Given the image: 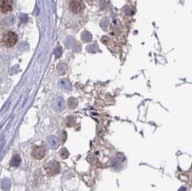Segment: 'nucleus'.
Wrapping results in <instances>:
<instances>
[{"label": "nucleus", "mask_w": 192, "mask_h": 191, "mask_svg": "<svg viewBox=\"0 0 192 191\" xmlns=\"http://www.w3.org/2000/svg\"><path fill=\"white\" fill-rule=\"evenodd\" d=\"M60 84H61V86H62L63 88H65V89H70L69 81H66V80H62V81H60Z\"/></svg>", "instance_id": "obj_12"}, {"label": "nucleus", "mask_w": 192, "mask_h": 191, "mask_svg": "<svg viewBox=\"0 0 192 191\" xmlns=\"http://www.w3.org/2000/svg\"><path fill=\"white\" fill-rule=\"evenodd\" d=\"M18 42V35L14 31L5 32L0 38V44L5 48L14 47Z\"/></svg>", "instance_id": "obj_1"}, {"label": "nucleus", "mask_w": 192, "mask_h": 191, "mask_svg": "<svg viewBox=\"0 0 192 191\" xmlns=\"http://www.w3.org/2000/svg\"><path fill=\"white\" fill-rule=\"evenodd\" d=\"M73 124H74V119L70 117V118H68V119L66 120V125H67L68 127H71Z\"/></svg>", "instance_id": "obj_13"}, {"label": "nucleus", "mask_w": 192, "mask_h": 191, "mask_svg": "<svg viewBox=\"0 0 192 191\" xmlns=\"http://www.w3.org/2000/svg\"><path fill=\"white\" fill-rule=\"evenodd\" d=\"M180 191H185V189H183V188H182V189H181V190L180 189Z\"/></svg>", "instance_id": "obj_14"}, {"label": "nucleus", "mask_w": 192, "mask_h": 191, "mask_svg": "<svg viewBox=\"0 0 192 191\" xmlns=\"http://www.w3.org/2000/svg\"><path fill=\"white\" fill-rule=\"evenodd\" d=\"M64 106L65 105L63 99H62L61 97L58 96V97L55 99V101H54V108H55L56 110H58V111H61V110H63Z\"/></svg>", "instance_id": "obj_7"}, {"label": "nucleus", "mask_w": 192, "mask_h": 191, "mask_svg": "<svg viewBox=\"0 0 192 191\" xmlns=\"http://www.w3.org/2000/svg\"><path fill=\"white\" fill-rule=\"evenodd\" d=\"M44 169L49 175L53 176L60 172V164L57 161H51L44 165Z\"/></svg>", "instance_id": "obj_3"}, {"label": "nucleus", "mask_w": 192, "mask_h": 191, "mask_svg": "<svg viewBox=\"0 0 192 191\" xmlns=\"http://www.w3.org/2000/svg\"><path fill=\"white\" fill-rule=\"evenodd\" d=\"M13 0H0V11L3 13H9L12 10Z\"/></svg>", "instance_id": "obj_5"}, {"label": "nucleus", "mask_w": 192, "mask_h": 191, "mask_svg": "<svg viewBox=\"0 0 192 191\" xmlns=\"http://www.w3.org/2000/svg\"><path fill=\"white\" fill-rule=\"evenodd\" d=\"M68 10L75 15H81L85 8L83 0H68Z\"/></svg>", "instance_id": "obj_2"}, {"label": "nucleus", "mask_w": 192, "mask_h": 191, "mask_svg": "<svg viewBox=\"0 0 192 191\" xmlns=\"http://www.w3.org/2000/svg\"><path fill=\"white\" fill-rule=\"evenodd\" d=\"M68 105H69L70 108H75V106L77 105L76 99H75V98H70L69 101H68Z\"/></svg>", "instance_id": "obj_11"}, {"label": "nucleus", "mask_w": 192, "mask_h": 191, "mask_svg": "<svg viewBox=\"0 0 192 191\" xmlns=\"http://www.w3.org/2000/svg\"><path fill=\"white\" fill-rule=\"evenodd\" d=\"M22 162V159L19 155H14L12 159L11 162H10V164L12 166H19L20 164Z\"/></svg>", "instance_id": "obj_9"}, {"label": "nucleus", "mask_w": 192, "mask_h": 191, "mask_svg": "<svg viewBox=\"0 0 192 191\" xmlns=\"http://www.w3.org/2000/svg\"><path fill=\"white\" fill-rule=\"evenodd\" d=\"M47 141H48L50 146L52 149H57L59 147V141L58 140V138L56 136H53V135H51V136H48L47 138Z\"/></svg>", "instance_id": "obj_6"}, {"label": "nucleus", "mask_w": 192, "mask_h": 191, "mask_svg": "<svg viewBox=\"0 0 192 191\" xmlns=\"http://www.w3.org/2000/svg\"><path fill=\"white\" fill-rule=\"evenodd\" d=\"M11 180L9 179H4L1 181V188L5 191H9L10 188H11Z\"/></svg>", "instance_id": "obj_8"}, {"label": "nucleus", "mask_w": 192, "mask_h": 191, "mask_svg": "<svg viewBox=\"0 0 192 191\" xmlns=\"http://www.w3.org/2000/svg\"><path fill=\"white\" fill-rule=\"evenodd\" d=\"M59 155H60V157L62 158V159H66V158H68V156H69V152H68V150L66 149V148H63L60 149V152H59Z\"/></svg>", "instance_id": "obj_10"}, {"label": "nucleus", "mask_w": 192, "mask_h": 191, "mask_svg": "<svg viewBox=\"0 0 192 191\" xmlns=\"http://www.w3.org/2000/svg\"><path fill=\"white\" fill-rule=\"evenodd\" d=\"M46 149L44 146H34L32 149V157L36 159H42L45 156Z\"/></svg>", "instance_id": "obj_4"}]
</instances>
